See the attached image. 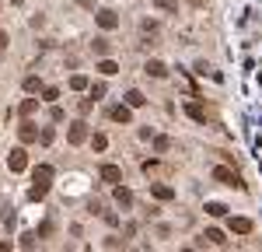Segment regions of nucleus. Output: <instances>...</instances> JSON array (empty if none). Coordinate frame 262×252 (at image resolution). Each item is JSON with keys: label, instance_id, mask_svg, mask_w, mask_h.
<instances>
[{"label": "nucleus", "instance_id": "obj_1", "mask_svg": "<svg viewBox=\"0 0 262 252\" xmlns=\"http://www.w3.org/2000/svg\"><path fill=\"white\" fill-rule=\"evenodd\" d=\"M213 182H221V186H234V189H245V182H242V175L234 172V168H227V165H217L213 172Z\"/></svg>", "mask_w": 262, "mask_h": 252}, {"label": "nucleus", "instance_id": "obj_2", "mask_svg": "<svg viewBox=\"0 0 262 252\" xmlns=\"http://www.w3.org/2000/svg\"><path fill=\"white\" fill-rule=\"evenodd\" d=\"M67 140L77 147V144H84L88 140V123L84 119H77V123H70V130H67Z\"/></svg>", "mask_w": 262, "mask_h": 252}, {"label": "nucleus", "instance_id": "obj_3", "mask_svg": "<svg viewBox=\"0 0 262 252\" xmlns=\"http://www.w3.org/2000/svg\"><path fill=\"white\" fill-rule=\"evenodd\" d=\"M7 168H11V172H25V168H28V154H25V147H14V151L7 154Z\"/></svg>", "mask_w": 262, "mask_h": 252}, {"label": "nucleus", "instance_id": "obj_4", "mask_svg": "<svg viewBox=\"0 0 262 252\" xmlns=\"http://www.w3.org/2000/svg\"><path fill=\"white\" fill-rule=\"evenodd\" d=\"M95 21H98V28H105V32H112V28L119 25V18H116V11H108V7H101L98 14H95Z\"/></svg>", "mask_w": 262, "mask_h": 252}, {"label": "nucleus", "instance_id": "obj_5", "mask_svg": "<svg viewBox=\"0 0 262 252\" xmlns=\"http://www.w3.org/2000/svg\"><path fill=\"white\" fill-rule=\"evenodd\" d=\"M18 137H21V144H35V140H39V126L25 119V123L18 126Z\"/></svg>", "mask_w": 262, "mask_h": 252}, {"label": "nucleus", "instance_id": "obj_6", "mask_svg": "<svg viewBox=\"0 0 262 252\" xmlns=\"http://www.w3.org/2000/svg\"><path fill=\"white\" fill-rule=\"evenodd\" d=\"M98 175L105 179V182H112V186H116V182H122V168L119 165H101Z\"/></svg>", "mask_w": 262, "mask_h": 252}, {"label": "nucleus", "instance_id": "obj_7", "mask_svg": "<svg viewBox=\"0 0 262 252\" xmlns=\"http://www.w3.org/2000/svg\"><path fill=\"white\" fill-rule=\"evenodd\" d=\"M112 196H116V203H119L122 210H129V207H133V193H129L126 186H116V193H112Z\"/></svg>", "mask_w": 262, "mask_h": 252}, {"label": "nucleus", "instance_id": "obj_8", "mask_svg": "<svg viewBox=\"0 0 262 252\" xmlns=\"http://www.w3.org/2000/svg\"><path fill=\"white\" fill-rule=\"evenodd\" d=\"M150 193H154V200H161V203H168V200L175 196V189H171V186H161V182H154V186H150Z\"/></svg>", "mask_w": 262, "mask_h": 252}, {"label": "nucleus", "instance_id": "obj_9", "mask_svg": "<svg viewBox=\"0 0 262 252\" xmlns=\"http://www.w3.org/2000/svg\"><path fill=\"white\" fill-rule=\"evenodd\" d=\"M112 119H116V123H133V112H129V105H116V109H112Z\"/></svg>", "mask_w": 262, "mask_h": 252}, {"label": "nucleus", "instance_id": "obj_10", "mask_svg": "<svg viewBox=\"0 0 262 252\" xmlns=\"http://www.w3.org/2000/svg\"><path fill=\"white\" fill-rule=\"evenodd\" d=\"M150 77H168V67H164L161 60H147V67H143Z\"/></svg>", "mask_w": 262, "mask_h": 252}, {"label": "nucleus", "instance_id": "obj_11", "mask_svg": "<svg viewBox=\"0 0 262 252\" xmlns=\"http://www.w3.org/2000/svg\"><path fill=\"white\" fill-rule=\"evenodd\" d=\"M231 231H234V235H248V231H252V221H248V217H231Z\"/></svg>", "mask_w": 262, "mask_h": 252}, {"label": "nucleus", "instance_id": "obj_12", "mask_svg": "<svg viewBox=\"0 0 262 252\" xmlns=\"http://www.w3.org/2000/svg\"><path fill=\"white\" fill-rule=\"evenodd\" d=\"M18 112L25 116V119H28V116H35V112H39V98H25V102L18 105Z\"/></svg>", "mask_w": 262, "mask_h": 252}, {"label": "nucleus", "instance_id": "obj_13", "mask_svg": "<svg viewBox=\"0 0 262 252\" xmlns=\"http://www.w3.org/2000/svg\"><path fill=\"white\" fill-rule=\"evenodd\" d=\"M98 74H105V77H112V74H119V63H116V60H108V56H105V60H98Z\"/></svg>", "mask_w": 262, "mask_h": 252}, {"label": "nucleus", "instance_id": "obj_14", "mask_svg": "<svg viewBox=\"0 0 262 252\" xmlns=\"http://www.w3.org/2000/svg\"><path fill=\"white\" fill-rule=\"evenodd\" d=\"M46 193H49V182H39V179H35V182H32V189H28V200H42Z\"/></svg>", "mask_w": 262, "mask_h": 252}, {"label": "nucleus", "instance_id": "obj_15", "mask_svg": "<svg viewBox=\"0 0 262 252\" xmlns=\"http://www.w3.org/2000/svg\"><path fill=\"white\" fill-rule=\"evenodd\" d=\"M203 238H206L210 245H227V238H224V231H217V228H210L206 235H203Z\"/></svg>", "mask_w": 262, "mask_h": 252}, {"label": "nucleus", "instance_id": "obj_16", "mask_svg": "<svg viewBox=\"0 0 262 252\" xmlns=\"http://www.w3.org/2000/svg\"><path fill=\"white\" fill-rule=\"evenodd\" d=\"M143 102H147V98H143V95L137 91V88H133V91H126V105H129V109H140Z\"/></svg>", "mask_w": 262, "mask_h": 252}, {"label": "nucleus", "instance_id": "obj_17", "mask_svg": "<svg viewBox=\"0 0 262 252\" xmlns=\"http://www.w3.org/2000/svg\"><path fill=\"white\" fill-rule=\"evenodd\" d=\"M185 112H189V116H192L196 123H206V112H203V109H200L196 102H189V105H185Z\"/></svg>", "mask_w": 262, "mask_h": 252}, {"label": "nucleus", "instance_id": "obj_18", "mask_svg": "<svg viewBox=\"0 0 262 252\" xmlns=\"http://www.w3.org/2000/svg\"><path fill=\"white\" fill-rule=\"evenodd\" d=\"M70 88H74V91H88L91 84H88V77H84V74H74V77H70Z\"/></svg>", "mask_w": 262, "mask_h": 252}, {"label": "nucleus", "instance_id": "obj_19", "mask_svg": "<svg viewBox=\"0 0 262 252\" xmlns=\"http://www.w3.org/2000/svg\"><path fill=\"white\" fill-rule=\"evenodd\" d=\"M206 214H210V217H224V214H227V207H224V203H217V200H210V203H206Z\"/></svg>", "mask_w": 262, "mask_h": 252}, {"label": "nucleus", "instance_id": "obj_20", "mask_svg": "<svg viewBox=\"0 0 262 252\" xmlns=\"http://www.w3.org/2000/svg\"><path fill=\"white\" fill-rule=\"evenodd\" d=\"M53 140H56V133H53V126H46V130L39 133V144H42V147H49Z\"/></svg>", "mask_w": 262, "mask_h": 252}, {"label": "nucleus", "instance_id": "obj_21", "mask_svg": "<svg viewBox=\"0 0 262 252\" xmlns=\"http://www.w3.org/2000/svg\"><path fill=\"white\" fill-rule=\"evenodd\" d=\"M39 88H42V81L35 77V74H32V77H25V91H28V95H35Z\"/></svg>", "mask_w": 262, "mask_h": 252}, {"label": "nucleus", "instance_id": "obj_22", "mask_svg": "<svg viewBox=\"0 0 262 252\" xmlns=\"http://www.w3.org/2000/svg\"><path fill=\"white\" fill-rule=\"evenodd\" d=\"M35 179H39V182H49V179H53V168H49V165H39V168H35Z\"/></svg>", "mask_w": 262, "mask_h": 252}, {"label": "nucleus", "instance_id": "obj_23", "mask_svg": "<svg viewBox=\"0 0 262 252\" xmlns=\"http://www.w3.org/2000/svg\"><path fill=\"white\" fill-rule=\"evenodd\" d=\"M91 147H95V151H105V147H108V137H105V133H95V137H91Z\"/></svg>", "mask_w": 262, "mask_h": 252}, {"label": "nucleus", "instance_id": "obj_24", "mask_svg": "<svg viewBox=\"0 0 262 252\" xmlns=\"http://www.w3.org/2000/svg\"><path fill=\"white\" fill-rule=\"evenodd\" d=\"M154 151H158V154L171 151V140H168V137H154Z\"/></svg>", "mask_w": 262, "mask_h": 252}, {"label": "nucleus", "instance_id": "obj_25", "mask_svg": "<svg viewBox=\"0 0 262 252\" xmlns=\"http://www.w3.org/2000/svg\"><path fill=\"white\" fill-rule=\"evenodd\" d=\"M91 49H95L98 56H105V53H108V39H95V42H91Z\"/></svg>", "mask_w": 262, "mask_h": 252}, {"label": "nucleus", "instance_id": "obj_26", "mask_svg": "<svg viewBox=\"0 0 262 252\" xmlns=\"http://www.w3.org/2000/svg\"><path fill=\"white\" fill-rule=\"evenodd\" d=\"M154 7H161V11H179V0H154Z\"/></svg>", "mask_w": 262, "mask_h": 252}, {"label": "nucleus", "instance_id": "obj_27", "mask_svg": "<svg viewBox=\"0 0 262 252\" xmlns=\"http://www.w3.org/2000/svg\"><path fill=\"white\" fill-rule=\"evenodd\" d=\"M56 98H60L56 88H46V91H42V102H56Z\"/></svg>", "mask_w": 262, "mask_h": 252}, {"label": "nucleus", "instance_id": "obj_28", "mask_svg": "<svg viewBox=\"0 0 262 252\" xmlns=\"http://www.w3.org/2000/svg\"><path fill=\"white\" fill-rule=\"evenodd\" d=\"M77 109H81V116H88V112L95 109V98H81V105H77Z\"/></svg>", "mask_w": 262, "mask_h": 252}, {"label": "nucleus", "instance_id": "obj_29", "mask_svg": "<svg viewBox=\"0 0 262 252\" xmlns=\"http://www.w3.org/2000/svg\"><path fill=\"white\" fill-rule=\"evenodd\" d=\"M91 98H95V102L105 98V84H91Z\"/></svg>", "mask_w": 262, "mask_h": 252}, {"label": "nucleus", "instance_id": "obj_30", "mask_svg": "<svg viewBox=\"0 0 262 252\" xmlns=\"http://www.w3.org/2000/svg\"><path fill=\"white\" fill-rule=\"evenodd\" d=\"M35 245V235H21V249H32Z\"/></svg>", "mask_w": 262, "mask_h": 252}, {"label": "nucleus", "instance_id": "obj_31", "mask_svg": "<svg viewBox=\"0 0 262 252\" xmlns=\"http://www.w3.org/2000/svg\"><path fill=\"white\" fill-rule=\"evenodd\" d=\"M49 116H53V123H60V119H63V109H60V105H53V109H49Z\"/></svg>", "mask_w": 262, "mask_h": 252}, {"label": "nucleus", "instance_id": "obj_32", "mask_svg": "<svg viewBox=\"0 0 262 252\" xmlns=\"http://www.w3.org/2000/svg\"><path fill=\"white\" fill-rule=\"evenodd\" d=\"M0 49H7V32L0 28Z\"/></svg>", "mask_w": 262, "mask_h": 252}, {"label": "nucleus", "instance_id": "obj_33", "mask_svg": "<svg viewBox=\"0 0 262 252\" xmlns=\"http://www.w3.org/2000/svg\"><path fill=\"white\" fill-rule=\"evenodd\" d=\"M11 4H14V7H18V4H25V0H11Z\"/></svg>", "mask_w": 262, "mask_h": 252}]
</instances>
